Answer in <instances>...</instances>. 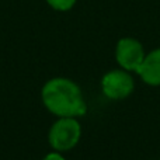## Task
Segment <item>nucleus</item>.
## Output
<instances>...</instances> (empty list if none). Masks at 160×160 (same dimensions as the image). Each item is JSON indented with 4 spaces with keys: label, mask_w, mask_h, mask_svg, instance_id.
Wrapping results in <instances>:
<instances>
[{
    "label": "nucleus",
    "mask_w": 160,
    "mask_h": 160,
    "mask_svg": "<svg viewBox=\"0 0 160 160\" xmlns=\"http://www.w3.org/2000/svg\"><path fill=\"white\" fill-rule=\"evenodd\" d=\"M42 101L51 112L58 117H79L86 112L82 90L69 79L56 78L45 83Z\"/></svg>",
    "instance_id": "obj_1"
},
{
    "label": "nucleus",
    "mask_w": 160,
    "mask_h": 160,
    "mask_svg": "<svg viewBox=\"0 0 160 160\" xmlns=\"http://www.w3.org/2000/svg\"><path fill=\"white\" fill-rule=\"evenodd\" d=\"M80 133V124L73 117H61L49 131V143L59 152L69 150L78 145Z\"/></svg>",
    "instance_id": "obj_2"
},
{
    "label": "nucleus",
    "mask_w": 160,
    "mask_h": 160,
    "mask_svg": "<svg viewBox=\"0 0 160 160\" xmlns=\"http://www.w3.org/2000/svg\"><path fill=\"white\" fill-rule=\"evenodd\" d=\"M133 79L125 70H111L101 80L102 93L111 100H122L133 91Z\"/></svg>",
    "instance_id": "obj_3"
},
{
    "label": "nucleus",
    "mask_w": 160,
    "mask_h": 160,
    "mask_svg": "<svg viewBox=\"0 0 160 160\" xmlns=\"http://www.w3.org/2000/svg\"><path fill=\"white\" fill-rule=\"evenodd\" d=\"M117 62L125 70H135L141 66L145 59L143 47L139 41L133 38H122L117 44L115 51Z\"/></svg>",
    "instance_id": "obj_4"
},
{
    "label": "nucleus",
    "mask_w": 160,
    "mask_h": 160,
    "mask_svg": "<svg viewBox=\"0 0 160 160\" xmlns=\"http://www.w3.org/2000/svg\"><path fill=\"white\" fill-rule=\"evenodd\" d=\"M136 72L146 84L160 86V48L145 56Z\"/></svg>",
    "instance_id": "obj_5"
},
{
    "label": "nucleus",
    "mask_w": 160,
    "mask_h": 160,
    "mask_svg": "<svg viewBox=\"0 0 160 160\" xmlns=\"http://www.w3.org/2000/svg\"><path fill=\"white\" fill-rule=\"evenodd\" d=\"M48 4L58 11H68L75 6L76 0H47Z\"/></svg>",
    "instance_id": "obj_6"
},
{
    "label": "nucleus",
    "mask_w": 160,
    "mask_h": 160,
    "mask_svg": "<svg viewBox=\"0 0 160 160\" xmlns=\"http://www.w3.org/2000/svg\"><path fill=\"white\" fill-rule=\"evenodd\" d=\"M42 160H65L63 156H61L59 153H49V155H47Z\"/></svg>",
    "instance_id": "obj_7"
}]
</instances>
